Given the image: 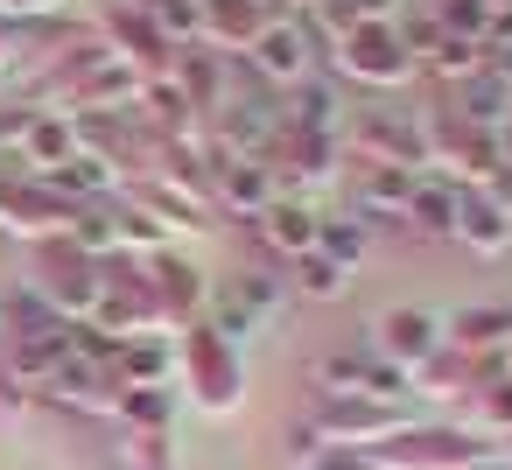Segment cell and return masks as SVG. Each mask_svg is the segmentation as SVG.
Returning a JSON list of instances; mask_svg holds the SVG:
<instances>
[{
    "instance_id": "1",
    "label": "cell",
    "mask_w": 512,
    "mask_h": 470,
    "mask_svg": "<svg viewBox=\"0 0 512 470\" xmlns=\"http://www.w3.org/2000/svg\"><path fill=\"white\" fill-rule=\"evenodd\" d=\"M176 365H183V386L204 414H232L246 400V365H239V344H225L211 323H190L176 330Z\"/></svg>"
},
{
    "instance_id": "2",
    "label": "cell",
    "mask_w": 512,
    "mask_h": 470,
    "mask_svg": "<svg viewBox=\"0 0 512 470\" xmlns=\"http://www.w3.org/2000/svg\"><path fill=\"white\" fill-rule=\"evenodd\" d=\"M29 295L50 302L64 323H92V309H99V260H92L71 232H64V239H43V246H36Z\"/></svg>"
},
{
    "instance_id": "3",
    "label": "cell",
    "mask_w": 512,
    "mask_h": 470,
    "mask_svg": "<svg viewBox=\"0 0 512 470\" xmlns=\"http://www.w3.org/2000/svg\"><path fill=\"white\" fill-rule=\"evenodd\" d=\"M365 456H372V470H470L491 456V442H477L470 428H400Z\"/></svg>"
},
{
    "instance_id": "4",
    "label": "cell",
    "mask_w": 512,
    "mask_h": 470,
    "mask_svg": "<svg viewBox=\"0 0 512 470\" xmlns=\"http://www.w3.org/2000/svg\"><path fill=\"white\" fill-rule=\"evenodd\" d=\"M330 64H337L351 85H372V92H386V85L414 78V57H407V43H400V22H365V29H344V36L330 43Z\"/></svg>"
},
{
    "instance_id": "5",
    "label": "cell",
    "mask_w": 512,
    "mask_h": 470,
    "mask_svg": "<svg viewBox=\"0 0 512 470\" xmlns=\"http://www.w3.org/2000/svg\"><path fill=\"white\" fill-rule=\"evenodd\" d=\"M71 218H78V204H64L43 176H29V169H8V176H0V232L43 246V239H64Z\"/></svg>"
},
{
    "instance_id": "6",
    "label": "cell",
    "mask_w": 512,
    "mask_h": 470,
    "mask_svg": "<svg viewBox=\"0 0 512 470\" xmlns=\"http://www.w3.org/2000/svg\"><path fill=\"white\" fill-rule=\"evenodd\" d=\"M309 428L323 435V449H379L386 435L407 428V414L393 400H372V393H330Z\"/></svg>"
},
{
    "instance_id": "7",
    "label": "cell",
    "mask_w": 512,
    "mask_h": 470,
    "mask_svg": "<svg viewBox=\"0 0 512 470\" xmlns=\"http://www.w3.org/2000/svg\"><path fill=\"white\" fill-rule=\"evenodd\" d=\"M246 64H253L267 85H302L309 64H316V29H309V15H274V22L253 36Z\"/></svg>"
},
{
    "instance_id": "8",
    "label": "cell",
    "mask_w": 512,
    "mask_h": 470,
    "mask_svg": "<svg viewBox=\"0 0 512 470\" xmlns=\"http://www.w3.org/2000/svg\"><path fill=\"white\" fill-rule=\"evenodd\" d=\"M148 288H155V309H162V323L169 330H190V323H204V295H211V281L183 260V253H148Z\"/></svg>"
},
{
    "instance_id": "9",
    "label": "cell",
    "mask_w": 512,
    "mask_h": 470,
    "mask_svg": "<svg viewBox=\"0 0 512 470\" xmlns=\"http://www.w3.org/2000/svg\"><path fill=\"white\" fill-rule=\"evenodd\" d=\"M372 358H386V365H400L414 379L428 358H442V316H428V309H386L379 337H372Z\"/></svg>"
},
{
    "instance_id": "10",
    "label": "cell",
    "mask_w": 512,
    "mask_h": 470,
    "mask_svg": "<svg viewBox=\"0 0 512 470\" xmlns=\"http://www.w3.org/2000/svg\"><path fill=\"white\" fill-rule=\"evenodd\" d=\"M211 197H218L232 218H260V211L281 197V183H274V169H267V162L211 148Z\"/></svg>"
},
{
    "instance_id": "11",
    "label": "cell",
    "mask_w": 512,
    "mask_h": 470,
    "mask_svg": "<svg viewBox=\"0 0 512 470\" xmlns=\"http://www.w3.org/2000/svg\"><path fill=\"white\" fill-rule=\"evenodd\" d=\"M351 148H358L365 169L386 162V169H414V176H421V162H428V134H421L414 120H386V113H365V120L351 127Z\"/></svg>"
},
{
    "instance_id": "12",
    "label": "cell",
    "mask_w": 512,
    "mask_h": 470,
    "mask_svg": "<svg viewBox=\"0 0 512 470\" xmlns=\"http://www.w3.org/2000/svg\"><path fill=\"white\" fill-rule=\"evenodd\" d=\"M421 134H428V162H435V155H442V162H456L477 190L505 169V162H498V134H491V127H470V120H456V113H449V127H421Z\"/></svg>"
},
{
    "instance_id": "13",
    "label": "cell",
    "mask_w": 512,
    "mask_h": 470,
    "mask_svg": "<svg viewBox=\"0 0 512 470\" xmlns=\"http://www.w3.org/2000/svg\"><path fill=\"white\" fill-rule=\"evenodd\" d=\"M274 302H281V281H267V274H239V281H225L211 330H218L225 344H246V337L260 330V316H274Z\"/></svg>"
},
{
    "instance_id": "14",
    "label": "cell",
    "mask_w": 512,
    "mask_h": 470,
    "mask_svg": "<svg viewBox=\"0 0 512 470\" xmlns=\"http://www.w3.org/2000/svg\"><path fill=\"white\" fill-rule=\"evenodd\" d=\"M134 127H141L155 148H169V141H190L197 106L183 99V85H176V78H148V85H141V99H134Z\"/></svg>"
},
{
    "instance_id": "15",
    "label": "cell",
    "mask_w": 512,
    "mask_h": 470,
    "mask_svg": "<svg viewBox=\"0 0 512 470\" xmlns=\"http://www.w3.org/2000/svg\"><path fill=\"white\" fill-rule=\"evenodd\" d=\"M442 344L463 351V358H477V365H491V358H505V344H512V309H498V302L456 309V316L442 323Z\"/></svg>"
},
{
    "instance_id": "16",
    "label": "cell",
    "mask_w": 512,
    "mask_h": 470,
    "mask_svg": "<svg viewBox=\"0 0 512 470\" xmlns=\"http://www.w3.org/2000/svg\"><path fill=\"white\" fill-rule=\"evenodd\" d=\"M449 239H463L470 253L491 260V253L512 246V211H505L491 190H463V204H456V232H449Z\"/></svg>"
},
{
    "instance_id": "17",
    "label": "cell",
    "mask_w": 512,
    "mask_h": 470,
    "mask_svg": "<svg viewBox=\"0 0 512 470\" xmlns=\"http://www.w3.org/2000/svg\"><path fill=\"white\" fill-rule=\"evenodd\" d=\"M71 155H78V120L36 106V120H29V134H22V155H15V162H29V176H50V169H64Z\"/></svg>"
},
{
    "instance_id": "18",
    "label": "cell",
    "mask_w": 512,
    "mask_h": 470,
    "mask_svg": "<svg viewBox=\"0 0 512 470\" xmlns=\"http://www.w3.org/2000/svg\"><path fill=\"white\" fill-rule=\"evenodd\" d=\"M253 225H260V239H267L281 260H302V253L316 246V225H323V218L309 211V197H288V190H281V197H274Z\"/></svg>"
},
{
    "instance_id": "19",
    "label": "cell",
    "mask_w": 512,
    "mask_h": 470,
    "mask_svg": "<svg viewBox=\"0 0 512 470\" xmlns=\"http://www.w3.org/2000/svg\"><path fill=\"white\" fill-rule=\"evenodd\" d=\"M407 197H414V169H386V162H372L365 183H358V225L407 218Z\"/></svg>"
},
{
    "instance_id": "20",
    "label": "cell",
    "mask_w": 512,
    "mask_h": 470,
    "mask_svg": "<svg viewBox=\"0 0 512 470\" xmlns=\"http://www.w3.org/2000/svg\"><path fill=\"white\" fill-rule=\"evenodd\" d=\"M169 365H176L169 337H120L106 372H113V386H169Z\"/></svg>"
},
{
    "instance_id": "21",
    "label": "cell",
    "mask_w": 512,
    "mask_h": 470,
    "mask_svg": "<svg viewBox=\"0 0 512 470\" xmlns=\"http://www.w3.org/2000/svg\"><path fill=\"white\" fill-rule=\"evenodd\" d=\"M113 421L127 435H169L176 421V386H120L113 393Z\"/></svg>"
},
{
    "instance_id": "22",
    "label": "cell",
    "mask_w": 512,
    "mask_h": 470,
    "mask_svg": "<svg viewBox=\"0 0 512 470\" xmlns=\"http://www.w3.org/2000/svg\"><path fill=\"white\" fill-rule=\"evenodd\" d=\"M456 204H463V190H456V183H442V176H414L407 225H414L421 239H449V232H456Z\"/></svg>"
},
{
    "instance_id": "23",
    "label": "cell",
    "mask_w": 512,
    "mask_h": 470,
    "mask_svg": "<svg viewBox=\"0 0 512 470\" xmlns=\"http://www.w3.org/2000/svg\"><path fill=\"white\" fill-rule=\"evenodd\" d=\"M148 15V29L169 43V50H197L204 43V0H134Z\"/></svg>"
},
{
    "instance_id": "24",
    "label": "cell",
    "mask_w": 512,
    "mask_h": 470,
    "mask_svg": "<svg viewBox=\"0 0 512 470\" xmlns=\"http://www.w3.org/2000/svg\"><path fill=\"white\" fill-rule=\"evenodd\" d=\"M505 106H512V85H498L491 71H477V78H463L456 85V120H470V127H505Z\"/></svg>"
},
{
    "instance_id": "25",
    "label": "cell",
    "mask_w": 512,
    "mask_h": 470,
    "mask_svg": "<svg viewBox=\"0 0 512 470\" xmlns=\"http://www.w3.org/2000/svg\"><path fill=\"white\" fill-rule=\"evenodd\" d=\"M435 22L456 43H484L491 36V0H435Z\"/></svg>"
},
{
    "instance_id": "26",
    "label": "cell",
    "mask_w": 512,
    "mask_h": 470,
    "mask_svg": "<svg viewBox=\"0 0 512 470\" xmlns=\"http://www.w3.org/2000/svg\"><path fill=\"white\" fill-rule=\"evenodd\" d=\"M316 253L351 274V267L365 260V225H358V218H323V225H316Z\"/></svg>"
},
{
    "instance_id": "27",
    "label": "cell",
    "mask_w": 512,
    "mask_h": 470,
    "mask_svg": "<svg viewBox=\"0 0 512 470\" xmlns=\"http://www.w3.org/2000/svg\"><path fill=\"white\" fill-rule=\"evenodd\" d=\"M421 64H428L435 78H456V85H463V78H477V71H484V43H456V36H442Z\"/></svg>"
},
{
    "instance_id": "28",
    "label": "cell",
    "mask_w": 512,
    "mask_h": 470,
    "mask_svg": "<svg viewBox=\"0 0 512 470\" xmlns=\"http://www.w3.org/2000/svg\"><path fill=\"white\" fill-rule=\"evenodd\" d=\"M344 281H351V274H344L337 260H323L316 246H309V253L295 260V288H302L309 302H330V295H344Z\"/></svg>"
},
{
    "instance_id": "29",
    "label": "cell",
    "mask_w": 512,
    "mask_h": 470,
    "mask_svg": "<svg viewBox=\"0 0 512 470\" xmlns=\"http://www.w3.org/2000/svg\"><path fill=\"white\" fill-rule=\"evenodd\" d=\"M477 414H484V428H512V379L505 372L477 379Z\"/></svg>"
},
{
    "instance_id": "30",
    "label": "cell",
    "mask_w": 512,
    "mask_h": 470,
    "mask_svg": "<svg viewBox=\"0 0 512 470\" xmlns=\"http://www.w3.org/2000/svg\"><path fill=\"white\" fill-rule=\"evenodd\" d=\"M120 463L127 470H169V435H127L120 442Z\"/></svg>"
},
{
    "instance_id": "31",
    "label": "cell",
    "mask_w": 512,
    "mask_h": 470,
    "mask_svg": "<svg viewBox=\"0 0 512 470\" xmlns=\"http://www.w3.org/2000/svg\"><path fill=\"white\" fill-rule=\"evenodd\" d=\"M302 470H372V456H365V449H323V456H309Z\"/></svg>"
},
{
    "instance_id": "32",
    "label": "cell",
    "mask_w": 512,
    "mask_h": 470,
    "mask_svg": "<svg viewBox=\"0 0 512 470\" xmlns=\"http://www.w3.org/2000/svg\"><path fill=\"white\" fill-rule=\"evenodd\" d=\"M484 71H491L498 85H512V43H484Z\"/></svg>"
},
{
    "instance_id": "33",
    "label": "cell",
    "mask_w": 512,
    "mask_h": 470,
    "mask_svg": "<svg viewBox=\"0 0 512 470\" xmlns=\"http://www.w3.org/2000/svg\"><path fill=\"white\" fill-rule=\"evenodd\" d=\"M50 8H64V0H0V15H8V22L15 15H50Z\"/></svg>"
},
{
    "instance_id": "34",
    "label": "cell",
    "mask_w": 512,
    "mask_h": 470,
    "mask_svg": "<svg viewBox=\"0 0 512 470\" xmlns=\"http://www.w3.org/2000/svg\"><path fill=\"white\" fill-rule=\"evenodd\" d=\"M470 470H512V463H498V456H484V463H470Z\"/></svg>"
},
{
    "instance_id": "35",
    "label": "cell",
    "mask_w": 512,
    "mask_h": 470,
    "mask_svg": "<svg viewBox=\"0 0 512 470\" xmlns=\"http://www.w3.org/2000/svg\"><path fill=\"white\" fill-rule=\"evenodd\" d=\"M0 64H8V15H0Z\"/></svg>"
},
{
    "instance_id": "36",
    "label": "cell",
    "mask_w": 512,
    "mask_h": 470,
    "mask_svg": "<svg viewBox=\"0 0 512 470\" xmlns=\"http://www.w3.org/2000/svg\"><path fill=\"white\" fill-rule=\"evenodd\" d=\"M498 365H505V379H512V344H505V358H498Z\"/></svg>"
},
{
    "instance_id": "37",
    "label": "cell",
    "mask_w": 512,
    "mask_h": 470,
    "mask_svg": "<svg viewBox=\"0 0 512 470\" xmlns=\"http://www.w3.org/2000/svg\"><path fill=\"white\" fill-rule=\"evenodd\" d=\"M281 8H316V0H281Z\"/></svg>"
}]
</instances>
